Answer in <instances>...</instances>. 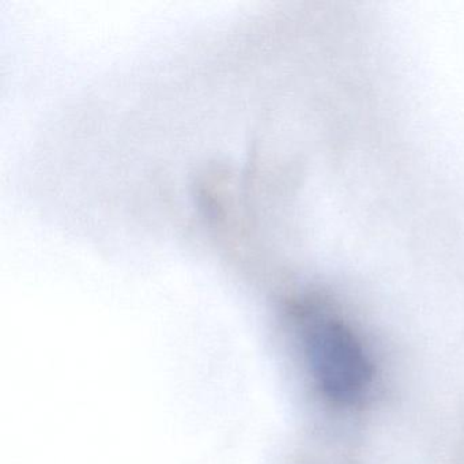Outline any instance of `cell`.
I'll use <instances>...</instances> for the list:
<instances>
[{"label": "cell", "instance_id": "1", "mask_svg": "<svg viewBox=\"0 0 464 464\" xmlns=\"http://www.w3.org/2000/svg\"><path fill=\"white\" fill-rule=\"evenodd\" d=\"M314 376L334 401L355 403L365 395L371 368L358 342L341 323L322 320L308 331Z\"/></svg>", "mask_w": 464, "mask_h": 464}]
</instances>
